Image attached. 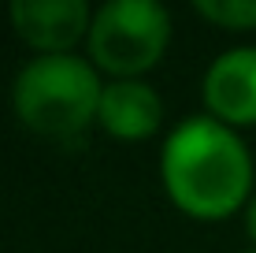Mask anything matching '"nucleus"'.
I'll use <instances>...</instances> for the list:
<instances>
[{
	"instance_id": "f03ea898",
	"label": "nucleus",
	"mask_w": 256,
	"mask_h": 253,
	"mask_svg": "<svg viewBox=\"0 0 256 253\" xmlns=\"http://www.w3.org/2000/svg\"><path fill=\"white\" fill-rule=\"evenodd\" d=\"M104 78L90 56L64 52V56H34L12 78V108L41 138H70L86 134L96 123Z\"/></svg>"
},
{
	"instance_id": "20e7f679",
	"label": "nucleus",
	"mask_w": 256,
	"mask_h": 253,
	"mask_svg": "<svg viewBox=\"0 0 256 253\" xmlns=\"http://www.w3.org/2000/svg\"><path fill=\"white\" fill-rule=\"evenodd\" d=\"M8 23L34 56H64L90 38L93 8L86 0H15L8 8Z\"/></svg>"
},
{
	"instance_id": "423d86ee",
	"label": "nucleus",
	"mask_w": 256,
	"mask_h": 253,
	"mask_svg": "<svg viewBox=\"0 0 256 253\" xmlns=\"http://www.w3.org/2000/svg\"><path fill=\"white\" fill-rule=\"evenodd\" d=\"M96 127L119 142H145L164 127V101L145 78H108L96 108Z\"/></svg>"
},
{
	"instance_id": "7ed1b4c3",
	"label": "nucleus",
	"mask_w": 256,
	"mask_h": 253,
	"mask_svg": "<svg viewBox=\"0 0 256 253\" xmlns=\"http://www.w3.org/2000/svg\"><path fill=\"white\" fill-rule=\"evenodd\" d=\"M171 45V12L156 0H108L93 8L90 60L112 78H141Z\"/></svg>"
},
{
	"instance_id": "39448f33",
	"label": "nucleus",
	"mask_w": 256,
	"mask_h": 253,
	"mask_svg": "<svg viewBox=\"0 0 256 253\" xmlns=\"http://www.w3.org/2000/svg\"><path fill=\"white\" fill-rule=\"evenodd\" d=\"M204 112L226 127H252L256 123V45L223 49L204 67L200 78Z\"/></svg>"
},
{
	"instance_id": "0eeeda50",
	"label": "nucleus",
	"mask_w": 256,
	"mask_h": 253,
	"mask_svg": "<svg viewBox=\"0 0 256 253\" xmlns=\"http://www.w3.org/2000/svg\"><path fill=\"white\" fill-rule=\"evenodd\" d=\"M193 8L223 30H256V0H197Z\"/></svg>"
},
{
	"instance_id": "1a4fd4ad",
	"label": "nucleus",
	"mask_w": 256,
	"mask_h": 253,
	"mask_svg": "<svg viewBox=\"0 0 256 253\" xmlns=\"http://www.w3.org/2000/svg\"><path fill=\"white\" fill-rule=\"evenodd\" d=\"M242 253H256V249H252V246H249V249H242Z\"/></svg>"
},
{
	"instance_id": "f257e3e1",
	"label": "nucleus",
	"mask_w": 256,
	"mask_h": 253,
	"mask_svg": "<svg viewBox=\"0 0 256 253\" xmlns=\"http://www.w3.org/2000/svg\"><path fill=\"white\" fill-rule=\"evenodd\" d=\"M160 179L174 208L204 223L245 212L256 194V168L245 138L208 112L178 119L164 134Z\"/></svg>"
},
{
	"instance_id": "6e6552de",
	"label": "nucleus",
	"mask_w": 256,
	"mask_h": 253,
	"mask_svg": "<svg viewBox=\"0 0 256 253\" xmlns=\"http://www.w3.org/2000/svg\"><path fill=\"white\" fill-rule=\"evenodd\" d=\"M245 234H249V238H252V249H256V194L249 197V205H245Z\"/></svg>"
}]
</instances>
